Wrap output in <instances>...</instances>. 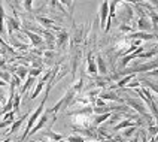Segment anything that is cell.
Listing matches in <instances>:
<instances>
[{
    "label": "cell",
    "mask_w": 158,
    "mask_h": 142,
    "mask_svg": "<svg viewBox=\"0 0 158 142\" xmlns=\"http://www.w3.org/2000/svg\"><path fill=\"white\" fill-rule=\"evenodd\" d=\"M124 103H127L130 108H133V109L139 114V117H143V118H146V120H154V117H152V114L149 112L148 106L142 102L140 99L127 97V99H124Z\"/></svg>",
    "instance_id": "1"
},
{
    "label": "cell",
    "mask_w": 158,
    "mask_h": 142,
    "mask_svg": "<svg viewBox=\"0 0 158 142\" xmlns=\"http://www.w3.org/2000/svg\"><path fill=\"white\" fill-rule=\"evenodd\" d=\"M136 11H137V14H139L137 23H136L137 30H139V32H148V33H149V30L152 28V23H151V19L148 18V12H145V9L142 8V6H139V5H136Z\"/></svg>",
    "instance_id": "2"
},
{
    "label": "cell",
    "mask_w": 158,
    "mask_h": 142,
    "mask_svg": "<svg viewBox=\"0 0 158 142\" xmlns=\"http://www.w3.org/2000/svg\"><path fill=\"white\" fill-rule=\"evenodd\" d=\"M107 17H109V0H103L102 5H100V9H98V21H100L102 30H105Z\"/></svg>",
    "instance_id": "3"
},
{
    "label": "cell",
    "mask_w": 158,
    "mask_h": 142,
    "mask_svg": "<svg viewBox=\"0 0 158 142\" xmlns=\"http://www.w3.org/2000/svg\"><path fill=\"white\" fill-rule=\"evenodd\" d=\"M98 97L103 99L105 102L110 100V102H119V103H124V99L119 97V96H118L115 91H112V90H102L100 94H98Z\"/></svg>",
    "instance_id": "4"
},
{
    "label": "cell",
    "mask_w": 158,
    "mask_h": 142,
    "mask_svg": "<svg viewBox=\"0 0 158 142\" xmlns=\"http://www.w3.org/2000/svg\"><path fill=\"white\" fill-rule=\"evenodd\" d=\"M140 53H143V46H139V48H137L136 51H133L131 54L123 55V58H121V62H119V66H121V67H127V64L131 62L133 58H139Z\"/></svg>",
    "instance_id": "5"
},
{
    "label": "cell",
    "mask_w": 158,
    "mask_h": 142,
    "mask_svg": "<svg viewBox=\"0 0 158 142\" xmlns=\"http://www.w3.org/2000/svg\"><path fill=\"white\" fill-rule=\"evenodd\" d=\"M140 124H142V120L136 123V121H133V120H130V118H127V120H121L118 124H115L114 127H112V130H114V132H119V130H124V129L131 127V126H137V127H139Z\"/></svg>",
    "instance_id": "6"
},
{
    "label": "cell",
    "mask_w": 158,
    "mask_h": 142,
    "mask_svg": "<svg viewBox=\"0 0 158 142\" xmlns=\"http://www.w3.org/2000/svg\"><path fill=\"white\" fill-rule=\"evenodd\" d=\"M23 33L30 39V42H31V46H39V45L44 44V37L42 36H39L37 33L35 32H30V30H26V28H23Z\"/></svg>",
    "instance_id": "7"
},
{
    "label": "cell",
    "mask_w": 158,
    "mask_h": 142,
    "mask_svg": "<svg viewBox=\"0 0 158 142\" xmlns=\"http://www.w3.org/2000/svg\"><path fill=\"white\" fill-rule=\"evenodd\" d=\"M6 19V24H8V35L12 36V33L15 32V30H21V23H19V19L18 18H12V17H8L5 18Z\"/></svg>",
    "instance_id": "8"
},
{
    "label": "cell",
    "mask_w": 158,
    "mask_h": 142,
    "mask_svg": "<svg viewBox=\"0 0 158 142\" xmlns=\"http://www.w3.org/2000/svg\"><path fill=\"white\" fill-rule=\"evenodd\" d=\"M128 39H140V41H152L155 35H152V33H148V32H131L130 35L127 36Z\"/></svg>",
    "instance_id": "9"
},
{
    "label": "cell",
    "mask_w": 158,
    "mask_h": 142,
    "mask_svg": "<svg viewBox=\"0 0 158 142\" xmlns=\"http://www.w3.org/2000/svg\"><path fill=\"white\" fill-rule=\"evenodd\" d=\"M69 33L66 32V30H60V33L58 36H55V45H57V48H64L67 42H69Z\"/></svg>",
    "instance_id": "10"
},
{
    "label": "cell",
    "mask_w": 158,
    "mask_h": 142,
    "mask_svg": "<svg viewBox=\"0 0 158 142\" xmlns=\"http://www.w3.org/2000/svg\"><path fill=\"white\" fill-rule=\"evenodd\" d=\"M28 115H30V112H26L24 115H21L19 118H18V120H14V123L10 124V129H9V133H17L18 130L21 129L23 123H24L27 118H28Z\"/></svg>",
    "instance_id": "11"
},
{
    "label": "cell",
    "mask_w": 158,
    "mask_h": 142,
    "mask_svg": "<svg viewBox=\"0 0 158 142\" xmlns=\"http://www.w3.org/2000/svg\"><path fill=\"white\" fill-rule=\"evenodd\" d=\"M87 72L91 75V76H96L97 73V63H96V58L93 57V54L89 53L88 54V58H87Z\"/></svg>",
    "instance_id": "12"
},
{
    "label": "cell",
    "mask_w": 158,
    "mask_h": 142,
    "mask_svg": "<svg viewBox=\"0 0 158 142\" xmlns=\"http://www.w3.org/2000/svg\"><path fill=\"white\" fill-rule=\"evenodd\" d=\"M96 63H97V72H98L100 75L106 76V75H107V64H106L105 58H103V55H102V54H97Z\"/></svg>",
    "instance_id": "13"
},
{
    "label": "cell",
    "mask_w": 158,
    "mask_h": 142,
    "mask_svg": "<svg viewBox=\"0 0 158 142\" xmlns=\"http://www.w3.org/2000/svg\"><path fill=\"white\" fill-rule=\"evenodd\" d=\"M42 135H44V138L46 139V141H61V139H64V136L60 133H55V132H52L51 129H48V130H44L42 132Z\"/></svg>",
    "instance_id": "14"
},
{
    "label": "cell",
    "mask_w": 158,
    "mask_h": 142,
    "mask_svg": "<svg viewBox=\"0 0 158 142\" xmlns=\"http://www.w3.org/2000/svg\"><path fill=\"white\" fill-rule=\"evenodd\" d=\"M136 78V73H128V75H125L123 80H118L116 81V84H115V87L116 88H124V87H127V84L130 82V81H133Z\"/></svg>",
    "instance_id": "15"
},
{
    "label": "cell",
    "mask_w": 158,
    "mask_h": 142,
    "mask_svg": "<svg viewBox=\"0 0 158 142\" xmlns=\"http://www.w3.org/2000/svg\"><path fill=\"white\" fill-rule=\"evenodd\" d=\"M36 21L37 23H40L42 26H45V27H49V28H54V30H60L58 27H55L54 24V19H49V18H46V17H36Z\"/></svg>",
    "instance_id": "16"
},
{
    "label": "cell",
    "mask_w": 158,
    "mask_h": 142,
    "mask_svg": "<svg viewBox=\"0 0 158 142\" xmlns=\"http://www.w3.org/2000/svg\"><path fill=\"white\" fill-rule=\"evenodd\" d=\"M33 84H35V76H30V75H28V76H27V80H26V84H24V85L21 87V90H19V94H21V96H23V94H26L27 91L33 87Z\"/></svg>",
    "instance_id": "17"
},
{
    "label": "cell",
    "mask_w": 158,
    "mask_h": 142,
    "mask_svg": "<svg viewBox=\"0 0 158 142\" xmlns=\"http://www.w3.org/2000/svg\"><path fill=\"white\" fill-rule=\"evenodd\" d=\"M44 87H45V81L42 80V78H40V81H39V82L36 84V88L33 90V93L30 94V99L33 100V99H36V97H37V96L40 94V91L44 90Z\"/></svg>",
    "instance_id": "18"
},
{
    "label": "cell",
    "mask_w": 158,
    "mask_h": 142,
    "mask_svg": "<svg viewBox=\"0 0 158 142\" xmlns=\"http://www.w3.org/2000/svg\"><path fill=\"white\" fill-rule=\"evenodd\" d=\"M14 71H15V75H17L19 80H24V78L28 76V69L24 67V66H18V67H15Z\"/></svg>",
    "instance_id": "19"
},
{
    "label": "cell",
    "mask_w": 158,
    "mask_h": 142,
    "mask_svg": "<svg viewBox=\"0 0 158 142\" xmlns=\"http://www.w3.org/2000/svg\"><path fill=\"white\" fill-rule=\"evenodd\" d=\"M140 85L146 87V88H151L152 91H155L158 94V84L157 82H152V81H148V80H142L140 81Z\"/></svg>",
    "instance_id": "20"
},
{
    "label": "cell",
    "mask_w": 158,
    "mask_h": 142,
    "mask_svg": "<svg viewBox=\"0 0 158 142\" xmlns=\"http://www.w3.org/2000/svg\"><path fill=\"white\" fill-rule=\"evenodd\" d=\"M157 54H158V46H155V48H152L151 51H143V53H140L139 58H152V57L157 55Z\"/></svg>",
    "instance_id": "21"
},
{
    "label": "cell",
    "mask_w": 158,
    "mask_h": 142,
    "mask_svg": "<svg viewBox=\"0 0 158 142\" xmlns=\"http://www.w3.org/2000/svg\"><path fill=\"white\" fill-rule=\"evenodd\" d=\"M19 103H21V94L17 93V94L14 96V103H12V111H14L15 114L19 111Z\"/></svg>",
    "instance_id": "22"
},
{
    "label": "cell",
    "mask_w": 158,
    "mask_h": 142,
    "mask_svg": "<svg viewBox=\"0 0 158 142\" xmlns=\"http://www.w3.org/2000/svg\"><path fill=\"white\" fill-rule=\"evenodd\" d=\"M5 11H3V6L0 3V35L5 33Z\"/></svg>",
    "instance_id": "23"
},
{
    "label": "cell",
    "mask_w": 158,
    "mask_h": 142,
    "mask_svg": "<svg viewBox=\"0 0 158 142\" xmlns=\"http://www.w3.org/2000/svg\"><path fill=\"white\" fill-rule=\"evenodd\" d=\"M72 88L76 91V94H79V93L82 91V88H84V78L81 76V78H79V81H76V82L72 85Z\"/></svg>",
    "instance_id": "24"
},
{
    "label": "cell",
    "mask_w": 158,
    "mask_h": 142,
    "mask_svg": "<svg viewBox=\"0 0 158 142\" xmlns=\"http://www.w3.org/2000/svg\"><path fill=\"white\" fill-rule=\"evenodd\" d=\"M137 130V126H131V127H127V129H124L123 132V138H125V139H128L130 136H131L134 132Z\"/></svg>",
    "instance_id": "25"
},
{
    "label": "cell",
    "mask_w": 158,
    "mask_h": 142,
    "mask_svg": "<svg viewBox=\"0 0 158 142\" xmlns=\"http://www.w3.org/2000/svg\"><path fill=\"white\" fill-rule=\"evenodd\" d=\"M67 142H85V138H82L81 135H70V136H67Z\"/></svg>",
    "instance_id": "26"
},
{
    "label": "cell",
    "mask_w": 158,
    "mask_h": 142,
    "mask_svg": "<svg viewBox=\"0 0 158 142\" xmlns=\"http://www.w3.org/2000/svg\"><path fill=\"white\" fill-rule=\"evenodd\" d=\"M42 73V67H31V69H28V75L30 76H39Z\"/></svg>",
    "instance_id": "27"
},
{
    "label": "cell",
    "mask_w": 158,
    "mask_h": 142,
    "mask_svg": "<svg viewBox=\"0 0 158 142\" xmlns=\"http://www.w3.org/2000/svg\"><path fill=\"white\" fill-rule=\"evenodd\" d=\"M119 30H121L123 33H131V32H134L131 26H127V23H123V24L119 26Z\"/></svg>",
    "instance_id": "28"
},
{
    "label": "cell",
    "mask_w": 158,
    "mask_h": 142,
    "mask_svg": "<svg viewBox=\"0 0 158 142\" xmlns=\"http://www.w3.org/2000/svg\"><path fill=\"white\" fill-rule=\"evenodd\" d=\"M107 142H127V139L123 138V135H115V136H112Z\"/></svg>",
    "instance_id": "29"
},
{
    "label": "cell",
    "mask_w": 158,
    "mask_h": 142,
    "mask_svg": "<svg viewBox=\"0 0 158 142\" xmlns=\"http://www.w3.org/2000/svg\"><path fill=\"white\" fill-rule=\"evenodd\" d=\"M24 9L28 12H33V0H24Z\"/></svg>",
    "instance_id": "30"
},
{
    "label": "cell",
    "mask_w": 158,
    "mask_h": 142,
    "mask_svg": "<svg viewBox=\"0 0 158 142\" xmlns=\"http://www.w3.org/2000/svg\"><path fill=\"white\" fill-rule=\"evenodd\" d=\"M12 124L10 121H6V120H3V121H0V130H3L5 127H9V126Z\"/></svg>",
    "instance_id": "31"
},
{
    "label": "cell",
    "mask_w": 158,
    "mask_h": 142,
    "mask_svg": "<svg viewBox=\"0 0 158 142\" xmlns=\"http://www.w3.org/2000/svg\"><path fill=\"white\" fill-rule=\"evenodd\" d=\"M125 3H133V5H142V0H121Z\"/></svg>",
    "instance_id": "32"
},
{
    "label": "cell",
    "mask_w": 158,
    "mask_h": 142,
    "mask_svg": "<svg viewBox=\"0 0 158 142\" xmlns=\"http://www.w3.org/2000/svg\"><path fill=\"white\" fill-rule=\"evenodd\" d=\"M130 142H140V136H139V135H134V136H133V139Z\"/></svg>",
    "instance_id": "33"
},
{
    "label": "cell",
    "mask_w": 158,
    "mask_h": 142,
    "mask_svg": "<svg viewBox=\"0 0 158 142\" xmlns=\"http://www.w3.org/2000/svg\"><path fill=\"white\" fill-rule=\"evenodd\" d=\"M45 57L46 58H51V57H54V53L52 51H48V53H45Z\"/></svg>",
    "instance_id": "34"
},
{
    "label": "cell",
    "mask_w": 158,
    "mask_h": 142,
    "mask_svg": "<svg viewBox=\"0 0 158 142\" xmlns=\"http://www.w3.org/2000/svg\"><path fill=\"white\" fill-rule=\"evenodd\" d=\"M146 2H151L154 6H157V8H158V0H146Z\"/></svg>",
    "instance_id": "35"
},
{
    "label": "cell",
    "mask_w": 158,
    "mask_h": 142,
    "mask_svg": "<svg viewBox=\"0 0 158 142\" xmlns=\"http://www.w3.org/2000/svg\"><path fill=\"white\" fill-rule=\"evenodd\" d=\"M5 85H8V82H5L3 80H0V87H5Z\"/></svg>",
    "instance_id": "36"
},
{
    "label": "cell",
    "mask_w": 158,
    "mask_h": 142,
    "mask_svg": "<svg viewBox=\"0 0 158 142\" xmlns=\"http://www.w3.org/2000/svg\"><path fill=\"white\" fill-rule=\"evenodd\" d=\"M0 142H12V139H10V138H6V139H3V141H0Z\"/></svg>",
    "instance_id": "37"
},
{
    "label": "cell",
    "mask_w": 158,
    "mask_h": 142,
    "mask_svg": "<svg viewBox=\"0 0 158 142\" xmlns=\"http://www.w3.org/2000/svg\"><path fill=\"white\" fill-rule=\"evenodd\" d=\"M87 142V141H85ZM88 142H106V141H103V139H97V141H88Z\"/></svg>",
    "instance_id": "38"
},
{
    "label": "cell",
    "mask_w": 158,
    "mask_h": 142,
    "mask_svg": "<svg viewBox=\"0 0 158 142\" xmlns=\"http://www.w3.org/2000/svg\"><path fill=\"white\" fill-rule=\"evenodd\" d=\"M3 114H5V112H3V109H0V117L3 115Z\"/></svg>",
    "instance_id": "39"
},
{
    "label": "cell",
    "mask_w": 158,
    "mask_h": 142,
    "mask_svg": "<svg viewBox=\"0 0 158 142\" xmlns=\"http://www.w3.org/2000/svg\"><path fill=\"white\" fill-rule=\"evenodd\" d=\"M58 142H67V141H66V139H61V141H58Z\"/></svg>",
    "instance_id": "40"
},
{
    "label": "cell",
    "mask_w": 158,
    "mask_h": 142,
    "mask_svg": "<svg viewBox=\"0 0 158 142\" xmlns=\"http://www.w3.org/2000/svg\"><path fill=\"white\" fill-rule=\"evenodd\" d=\"M0 141H2V139H0Z\"/></svg>",
    "instance_id": "41"
}]
</instances>
